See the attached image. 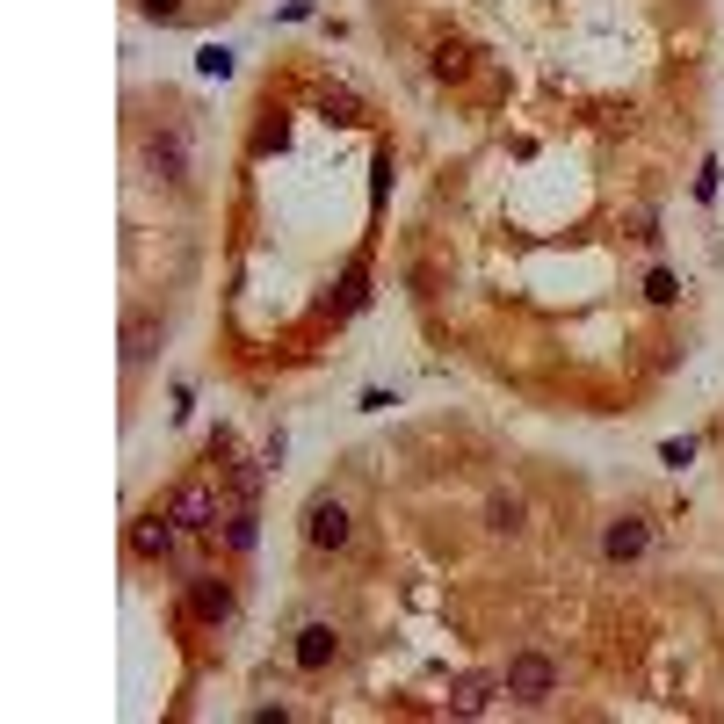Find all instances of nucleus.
Here are the masks:
<instances>
[{
	"label": "nucleus",
	"instance_id": "3",
	"mask_svg": "<svg viewBox=\"0 0 724 724\" xmlns=\"http://www.w3.org/2000/svg\"><path fill=\"white\" fill-rule=\"evenodd\" d=\"M551 688H558V667L543 652H522L515 667H507V696H515V703H543Z\"/></svg>",
	"mask_w": 724,
	"mask_h": 724
},
{
	"label": "nucleus",
	"instance_id": "14",
	"mask_svg": "<svg viewBox=\"0 0 724 724\" xmlns=\"http://www.w3.org/2000/svg\"><path fill=\"white\" fill-rule=\"evenodd\" d=\"M319 109L334 116V124H362V102L348 95V87H326V95H319Z\"/></svg>",
	"mask_w": 724,
	"mask_h": 724
},
{
	"label": "nucleus",
	"instance_id": "6",
	"mask_svg": "<svg viewBox=\"0 0 724 724\" xmlns=\"http://www.w3.org/2000/svg\"><path fill=\"white\" fill-rule=\"evenodd\" d=\"M334 652H341L334 623H305V630H297V667H305V674H326V667H334Z\"/></svg>",
	"mask_w": 724,
	"mask_h": 724
},
{
	"label": "nucleus",
	"instance_id": "5",
	"mask_svg": "<svg viewBox=\"0 0 724 724\" xmlns=\"http://www.w3.org/2000/svg\"><path fill=\"white\" fill-rule=\"evenodd\" d=\"M645 543H652V529H645L638 515H623V522L601 529V558H609V565H630V558H645Z\"/></svg>",
	"mask_w": 724,
	"mask_h": 724
},
{
	"label": "nucleus",
	"instance_id": "17",
	"mask_svg": "<svg viewBox=\"0 0 724 724\" xmlns=\"http://www.w3.org/2000/svg\"><path fill=\"white\" fill-rule=\"evenodd\" d=\"M138 15H153V22H181V0H138Z\"/></svg>",
	"mask_w": 724,
	"mask_h": 724
},
{
	"label": "nucleus",
	"instance_id": "12",
	"mask_svg": "<svg viewBox=\"0 0 724 724\" xmlns=\"http://www.w3.org/2000/svg\"><path fill=\"white\" fill-rule=\"evenodd\" d=\"M471 73V44H435V80H464Z\"/></svg>",
	"mask_w": 724,
	"mask_h": 724
},
{
	"label": "nucleus",
	"instance_id": "4",
	"mask_svg": "<svg viewBox=\"0 0 724 724\" xmlns=\"http://www.w3.org/2000/svg\"><path fill=\"white\" fill-rule=\"evenodd\" d=\"M225 616H232V587L218 580V572H196V580H189V623L218 630Z\"/></svg>",
	"mask_w": 724,
	"mask_h": 724
},
{
	"label": "nucleus",
	"instance_id": "15",
	"mask_svg": "<svg viewBox=\"0 0 724 724\" xmlns=\"http://www.w3.org/2000/svg\"><path fill=\"white\" fill-rule=\"evenodd\" d=\"M196 73H203V80H225V73H232V51H225V44H203V51H196Z\"/></svg>",
	"mask_w": 724,
	"mask_h": 724
},
{
	"label": "nucleus",
	"instance_id": "8",
	"mask_svg": "<svg viewBox=\"0 0 724 724\" xmlns=\"http://www.w3.org/2000/svg\"><path fill=\"white\" fill-rule=\"evenodd\" d=\"M145 160H153V174H167V181H189V138L160 131L153 145H145Z\"/></svg>",
	"mask_w": 724,
	"mask_h": 724
},
{
	"label": "nucleus",
	"instance_id": "10",
	"mask_svg": "<svg viewBox=\"0 0 724 724\" xmlns=\"http://www.w3.org/2000/svg\"><path fill=\"white\" fill-rule=\"evenodd\" d=\"M153 348H160V319H131V326H124V355H131V362H145Z\"/></svg>",
	"mask_w": 724,
	"mask_h": 724
},
{
	"label": "nucleus",
	"instance_id": "11",
	"mask_svg": "<svg viewBox=\"0 0 724 724\" xmlns=\"http://www.w3.org/2000/svg\"><path fill=\"white\" fill-rule=\"evenodd\" d=\"M254 522H261V515H254V500H239V507H232V522H225V543H232V551H254Z\"/></svg>",
	"mask_w": 724,
	"mask_h": 724
},
{
	"label": "nucleus",
	"instance_id": "13",
	"mask_svg": "<svg viewBox=\"0 0 724 724\" xmlns=\"http://www.w3.org/2000/svg\"><path fill=\"white\" fill-rule=\"evenodd\" d=\"M486 529H500V536L522 529V500H515V493H493V500H486Z\"/></svg>",
	"mask_w": 724,
	"mask_h": 724
},
{
	"label": "nucleus",
	"instance_id": "1",
	"mask_svg": "<svg viewBox=\"0 0 724 724\" xmlns=\"http://www.w3.org/2000/svg\"><path fill=\"white\" fill-rule=\"evenodd\" d=\"M348 536H355V522H348V507L319 493V500L305 507V543H312V551L326 558V551H348Z\"/></svg>",
	"mask_w": 724,
	"mask_h": 724
},
{
	"label": "nucleus",
	"instance_id": "16",
	"mask_svg": "<svg viewBox=\"0 0 724 724\" xmlns=\"http://www.w3.org/2000/svg\"><path fill=\"white\" fill-rule=\"evenodd\" d=\"M645 297H652V305H674V297H681V283L667 276V268H652V276H645Z\"/></svg>",
	"mask_w": 724,
	"mask_h": 724
},
{
	"label": "nucleus",
	"instance_id": "9",
	"mask_svg": "<svg viewBox=\"0 0 724 724\" xmlns=\"http://www.w3.org/2000/svg\"><path fill=\"white\" fill-rule=\"evenodd\" d=\"M493 688H507V681H457V696H449V717H478L493 703Z\"/></svg>",
	"mask_w": 724,
	"mask_h": 724
},
{
	"label": "nucleus",
	"instance_id": "7",
	"mask_svg": "<svg viewBox=\"0 0 724 724\" xmlns=\"http://www.w3.org/2000/svg\"><path fill=\"white\" fill-rule=\"evenodd\" d=\"M174 536H181L174 507H160V515H145V522L131 529V551H138V558H167V551H174Z\"/></svg>",
	"mask_w": 724,
	"mask_h": 724
},
{
	"label": "nucleus",
	"instance_id": "2",
	"mask_svg": "<svg viewBox=\"0 0 724 724\" xmlns=\"http://www.w3.org/2000/svg\"><path fill=\"white\" fill-rule=\"evenodd\" d=\"M167 507H174L181 536H210V529H218V486H210V478H189Z\"/></svg>",
	"mask_w": 724,
	"mask_h": 724
},
{
	"label": "nucleus",
	"instance_id": "18",
	"mask_svg": "<svg viewBox=\"0 0 724 724\" xmlns=\"http://www.w3.org/2000/svg\"><path fill=\"white\" fill-rule=\"evenodd\" d=\"M717 174H724V167H717V160H703V174H696V196H703V203L717 196Z\"/></svg>",
	"mask_w": 724,
	"mask_h": 724
}]
</instances>
